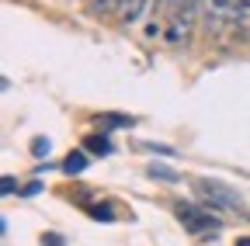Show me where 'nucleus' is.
Masks as SVG:
<instances>
[{"instance_id": "f257e3e1", "label": "nucleus", "mask_w": 250, "mask_h": 246, "mask_svg": "<svg viewBox=\"0 0 250 246\" xmlns=\"http://www.w3.org/2000/svg\"><path fill=\"white\" fill-rule=\"evenodd\" d=\"M198 14H202V0H167V38L174 45L188 42Z\"/></svg>"}, {"instance_id": "f03ea898", "label": "nucleus", "mask_w": 250, "mask_h": 246, "mask_svg": "<svg viewBox=\"0 0 250 246\" xmlns=\"http://www.w3.org/2000/svg\"><path fill=\"white\" fill-rule=\"evenodd\" d=\"M174 215H177V222H181L188 232H191V236H202V239H208L212 232L223 229V222H219L208 208L188 205V201H177V205H174Z\"/></svg>"}, {"instance_id": "7ed1b4c3", "label": "nucleus", "mask_w": 250, "mask_h": 246, "mask_svg": "<svg viewBox=\"0 0 250 246\" xmlns=\"http://www.w3.org/2000/svg\"><path fill=\"white\" fill-rule=\"evenodd\" d=\"M233 7L236 0H202V21L208 35H223L226 28H233Z\"/></svg>"}, {"instance_id": "20e7f679", "label": "nucleus", "mask_w": 250, "mask_h": 246, "mask_svg": "<svg viewBox=\"0 0 250 246\" xmlns=\"http://www.w3.org/2000/svg\"><path fill=\"white\" fill-rule=\"evenodd\" d=\"M198 191L212 201V208H240V205H243V198H240L236 191H229L226 184H219V180H202Z\"/></svg>"}, {"instance_id": "39448f33", "label": "nucleus", "mask_w": 250, "mask_h": 246, "mask_svg": "<svg viewBox=\"0 0 250 246\" xmlns=\"http://www.w3.org/2000/svg\"><path fill=\"white\" fill-rule=\"evenodd\" d=\"M233 28L250 38V0H236V7H233Z\"/></svg>"}, {"instance_id": "423d86ee", "label": "nucleus", "mask_w": 250, "mask_h": 246, "mask_svg": "<svg viewBox=\"0 0 250 246\" xmlns=\"http://www.w3.org/2000/svg\"><path fill=\"white\" fill-rule=\"evenodd\" d=\"M146 4H149V0H122V4H118V14H122V21H125V24H136V21L143 18Z\"/></svg>"}, {"instance_id": "0eeeda50", "label": "nucleus", "mask_w": 250, "mask_h": 246, "mask_svg": "<svg viewBox=\"0 0 250 246\" xmlns=\"http://www.w3.org/2000/svg\"><path fill=\"white\" fill-rule=\"evenodd\" d=\"M83 149L98 152V156H108V152H111V142H108L104 135H87V139H83Z\"/></svg>"}, {"instance_id": "6e6552de", "label": "nucleus", "mask_w": 250, "mask_h": 246, "mask_svg": "<svg viewBox=\"0 0 250 246\" xmlns=\"http://www.w3.org/2000/svg\"><path fill=\"white\" fill-rule=\"evenodd\" d=\"M62 170H66L70 177H73V173H83V170H87V156H83V152H70V156L62 160Z\"/></svg>"}, {"instance_id": "1a4fd4ad", "label": "nucleus", "mask_w": 250, "mask_h": 246, "mask_svg": "<svg viewBox=\"0 0 250 246\" xmlns=\"http://www.w3.org/2000/svg\"><path fill=\"white\" fill-rule=\"evenodd\" d=\"M98 121H111L108 129H122V125H132V118H125V114H101Z\"/></svg>"}, {"instance_id": "9d476101", "label": "nucleus", "mask_w": 250, "mask_h": 246, "mask_svg": "<svg viewBox=\"0 0 250 246\" xmlns=\"http://www.w3.org/2000/svg\"><path fill=\"white\" fill-rule=\"evenodd\" d=\"M31 149H35V152H31V156H35V160H42V156H49L52 142H49V139H35V142H31Z\"/></svg>"}, {"instance_id": "9b49d317", "label": "nucleus", "mask_w": 250, "mask_h": 246, "mask_svg": "<svg viewBox=\"0 0 250 246\" xmlns=\"http://www.w3.org/2000/svg\"><path fill=\"white\" fill-rule=\"evenodd\" d=\"M149 177H160V180H167V184H174V180H177L167 167H156V163H149Z\"/></svg>"}, {"instance_id": "f8f14e48", "label": "nucleus", "mask_w": 250, "mask_h": 246, "mask_svg": "<svg viewBox=\"0 0 250 246\" xmlns=\"http://www.w3.org/2000/svg\"><path fill=\"white\" fill-rule=\"evenodd\" d=\"M42 246H66V239H62L59 232H45L42 236Z\"/></svg>"}, {"instance_id": "ddd939ff", "label": "nucleus", "mask_w": 250, "mask_h": 246, "mask_svg": "<svg viewBox=\"0 0 250 246\" xmlns=\"http://www.w3.org/2000/svg\"><path fill=\"white\" fill-rule=\"evenodd\" d=\"M90 215H94V219H111V211H108V205H98V208H90Z\"/></svg>"}, {"instance_id": "4468645a", "label": "nucleus", "mask_w": 250, "mask_h": 246, "mask_svg": "<svg viewBox=\"0 0 250 246\" xmlns=\"http://www.w3.org/2000/svg\"><path fill=\"white\" fill-rule=\"evenodd\" d=\"M0 191H4V194H11V191H14V177H4V184H0Z\"/></svg>"}, {"instance_id": "2eb2a0df", "label": "nucleus", "mask_w": 250, "mask_h": 246, "mask_svg": "<svg viewBox=\"0 0 250 246\" xmlns=\"http://www.w3.org/2000/svg\"><path fill=\"white\" fill-rule=\"evenodd\" d=\"M236 246H250V236H247V239H240V243H236Z\"/></svg>"}, {"instance_id": "dca6fc26", "label": "nucleus", "mask_w": 250, "mask_h": 246, "mask_svg": "<svg viewBox=\"0 0 250 246\" xmlns=\"http://www.w3.org/2000/svg\"><path fill=\"white\" fill-rule=\"evenodd\" d=\"M247 219H250V211H247Z\"/></svg>"}]
</instances>
